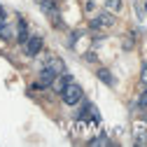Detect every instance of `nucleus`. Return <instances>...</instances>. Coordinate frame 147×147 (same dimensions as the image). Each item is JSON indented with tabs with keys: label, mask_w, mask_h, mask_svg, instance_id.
<instances>
[{
	"label": "nucleus",
	"mask_w": 147,
	"mask_h": 147,
	"mask_svg": "<svg viewBox=\"0 0 147 147\" xmlns=\"http://www.w3.org/2000/svg\"><path fill=\"white\" fill-rule=\"evenodd\" d=\"M61 96H63V103H65V105H77V103L82 100V96H84V91H82V86H80V84L68 82V84H65V89L61 91Z\"/></svg>",
	"instance_id": "nucleus-1"
},
{
	"label": "nucleus",
	"mask_w": 147,
	"mask_h": 147,
	"mask_svg": "<svg viewBox=\"0 0 147 147\" xmlns=\"http://www.w3.org/2000/svg\"><path fill=\"white\" fill-rule=\"evenodd\" d=\"M110 26H115V16L112 12H100L94 21H91V28H110Z\"/></svg>",
	"instance_id": "nucleus-2"
},
{
	"label": "nucleus",
	"mask_w": 147,
	"mask_h": 147,
	"mask_svg": "<svg viewBox=\"0 0 147 147\" xmlns=\"http://www.w3.org/2000/svg\"><path fill=\"white\" fill-rule=\"evenodd\" d=\"M54 80H56V72L49 70V68L45 65V68H42V72H40V82L35 84V86H38V89H40V86H51V84H54Z\"/></svg>",
	"instance_id": "nucleus-3"
},
{
	"label": "nucleus",
	"mask_w": 147,
	"mask_h": 147,
	"mask_svg": "<svg viewBox=\"0 0 147 147\" xmlns=\"http://www.w3.org/2000/svg\"><path fill=\"white\" fill-rule=\"evenodd\" d=\"M40 49H42V40L40 38H28L26 40V54L28 56H35Z\"/></svg>",
	"instance_id": "nucleus-4"
},
{
	"label": "nucleus",
	"mask_w": 147,
	"mask_h": 147,
	"mask_svg": "<svg viewBox=\"0 0 147 147\" xmlns=\"http://www.w3.org/2000/svg\"><path fill=\"white\" fill-rule=\"evenodd\" d=\"M47 68H49V70H54L56 75H61V72L65 70L63 61H61V59H54V56H49V61H47Z\"/></svg>",
	"instance_id": "nucleus-5"
},
{
	"label": "nucleus",
	"mask_w": 147,
	"mask_h": 147,
	"mask_svg": "<svg viewBox=\"0 0 147 147\" xmlns=\"http://www.w3.org/2000/svg\"><path fill=\"white\" fill-rule=\"evenodd\" d=\"M16 40L26 45V40H28V28H26V21H19V26H16Z\"/></svg>",
	"instance_id": "nucleus-6"
},
{
	"label": "nucleus",
	"mask_w": 147,
	"mask_h": 147,
	"mask_svg": "<svg viewBox=\"0 0 147 147\" xmlns=\"http://www.w3.org/2000/svg\"><path fill=\"white\" fill-rule=\"evenodd\" d=\"M98 80H100V82H105V84H110V86L115 84L112 75H110V70H105V68H103V70H98Z\"/></svg>",
	"instance_id": "nucleus-7"
},
{
	"label": "nucleus",
	"mask_w": 147,
	"mask_h": 147,
	"mask_svg": "<svg viewBox=\"0 0 147 147\" xmlns=\"http://www.w3.org/2000/svg\"><path fill=\"white\" fill-rule=\"evenodd\" d=\"M12 26L9 24H5V26H0V40H12Z\"/></svg>",
	"instance_id": "nucleus-8"
},
{
	"label": "nucleus",
	"mask_w": 147,
	"mask_h": 147,
	"mask_svg": "<svg viewBox=\"0 0 147 147\" xmlns=\"http://www.w3.org/2000/svg\"><path fill=\"white\" fill-rule=\"evenodd\" d=\"M105 9H107V12H119V9H121V0H107V3H105Z\"/></svg>",
	"instance_id": "nucleus-9"
},
{
	"label": "nucleus",
	"mask_w": 147,
	"mask_h": 147,
	"mask_svg": "<svg viewBox=\"0 0 147 147\" xmlns=\"http://www.w3.org/2000/svg\"><path fill=\"white\" fill-rule=\"evenodd\" d=\"M89 145H110V140H107V136H98V138H91Z\"/></svg>",
	"instance_id": "nucleus-10"
},
{
	"label": "nucleus",
	"mask_w": 147,
	"mask_h": 147,
	"mask_svg": "<svg viewBox=\"0 0 147 147\" xmlns=\"http://www.w3.org/2000/svg\"><path fill=\"white\" fill-rule=\"evenodd\" d=\"M84 61L94 63V61H96V54H94V51H86V54H84Z\"/></svg>",
	"instance_id": "nucleus-11"
},
{
	"label": "nucleus",
	"mask_w": 147,
	"mask_h": 147,
	"mask_svg": "<svg viewBox=\"0 0 147 147\" xmlns=\"http://www.w3.org/2000/svg\"><path fill=\"white\" fill-rule=\"evenodd\" d=\"M138 105H140V107H147V91H145V94L138 98Z\"/></svg>",
	"instance_id": "nucleus-12"
},
{
	"label": "nucleus",
	"mask_w": 147,
	"mask_h": 147,
	"mask_svg": "<svg viewBox=\"0 0 147 147\" xmlns=\"http://www.w3.org/2000/svg\"><path fill=\"white\" fill-rule=\"evenodd\" d=\"M124 49H133V40H131V38H128V40L124 42Z\"/></svg>",
	"instance_id": "nucleus-13"
},
{
	"label": "nucleus",
	"mask_w": 147,
	"mask_h": 147,
	"mask_svg": "<svg viewBox=\"0 0 147 147\" xmlns=\"http://www.w3.org/2000/svg\"><path fill=\"white\" fill-rule=\"evenodd\" d=\"M142 82H147V65L142 68Z\"/></svg>",
	"instance_id": "nucleus-14"
},
{
	"label": "nucleus",
	"mask_w": 147,
	"mask_h": 147,
	"mask_svg": "<svg viewBox=\"0 0 147 147\" xmlns=\"http://www.w3.org/2000/svg\"><path fill=\"white\" fill-rule=\"evenodd\" d=\"M0 16H5V9H3V5H0Z\"/></svg>",
	"instance_id": "nucleus-15"
},
{
	"label": "nucleus",
	"mask_w": 147,
	"mask_h": 147,
	"mask_svg": "<svg viewBox=\"0 0 147 147\" xmlns=\"http://www.w3.org/2000/svg\"><path fill=\"white\" fill-rule=\"evenodd\" d=\"M38 3H45V0H38Z\"/></svg>",
	"instance_id": "nucleus-16"
}]
</instances>
